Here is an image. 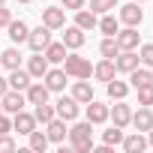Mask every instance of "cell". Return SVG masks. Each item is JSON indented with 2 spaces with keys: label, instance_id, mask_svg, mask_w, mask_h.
Instances as JSON below:
<instances>
[{
  "label": "cell",
  "instance_id": "cell-1",
  "mask_svg": "<svg viewBox=\"0 0 153 153\" xmlns=\"http://www.w3.org/2000/svg\"><path fill=\"white\" fill-rule=\"evenodd\" d=\"M69 147L75 153H90L93 150V123L84 120V123H72L69 126Z\"/></svg>",
  "mask_w": 153,
  "mask_h": 153
},
{
  "label": "cell",
  "instance_id": "cell-2",
  "mask_svg": "<svg viewBox=\"0 0 153 153\" xmlns=\"http://www.w3.org/2000/svg\"><path fill=\"white\" fill-rule=\"evenodd\" d=\"M63 72L69 75V78H90V75H93V66H90V60L81 57V54H66Z\"/></svg>",
  "mask_w": 153,
  "mask_h": 153
},
{
  "label": "cell",
  "instance_id": "cell-3",
  "mask_svg": "<svg viewBox=\"0 0 153 153\" xmlns=\"http://www.w3.org/2000/svg\"><path fill=\"white\" fill-rule=\"evenodd\" d=\"M120 9V24H126V27H138L141 21H144V9H141V3H135V0H132V3H126V6H117Z\"/></svg>",
  "mask_w": 153,
  "mask_h": 153
},
{
  "label": "cell",
  "instance_id": "cell-4",
  "mask_svg": "<svg viewBox=\"0 0 153 153\" xmlns=\"http://www.w3.org/2000/svg\"><path fill=\"white\" fill-rule=\"evenodd\" d=\"M0 105H3V114H15L27 105V96L21 90H6L3 96H0Z\"/></svg>",
  "mask_w": 153,
  "mask_h": 153
},
{
  "label": "cell",
  "instance_id": "cell-5",
  "mask_svg": "<svg viewBox=\"0 0 153 153\" xmlns=\"http://www.w3.org/2000/svg\"><path fill=\"white\" fill-rule=\"evenodd\" d=\"M42 24L51 27V30H63V27H66V9H60V6H45V9H42Z\"/></svg>",
  "mask_w": 153,
  "mask_h": 153
},
{
  "label": "cell",
  "instance_id": "cell-6",
  "mask_svg": "<svg viewBox=\"0 0 153 153\" xmlns=\"http://www.w3.org/2000/svg\"><path fill=\"white\" fill-rule=\"evenodd\" d=\"M48 42H51V27H45V24H39V27H33V30L27 33V45H30V51H45Z\"/></svg>",
  "mask_w": 153,
  "mask_h": 153
},
{
  "label": "cell",
  "instance_id": "cell-7",
  "mask_svg": "<svg viewBox=\"0 0 153 153\" xmlns=\"http://www.w3.org/2000/svg\"><path fill=\"white\" fill-rule=\"evenodd\" d=\"M24 96H27V105H39V102H48L51 90L45 87V81H42V78H36V81H30V84H27Z\"/></svg>",
  "mask_w": 153,
  "mask_h": 153
},
{
  "label": "cell",
  "instance_id": "cell-8",
  "mask_svg": "<svg viewBox=\"0 0 153 153\" xmlns=\"http://www.w3.org/2000/svg\"><path fill=\"white\" fill-rule=\"evenodd\" d=\"M108 120H111L114 126L126 129V126L132 123V108H129L123 99H117V105H114V108H108Z\"/></svg>",
  "mask_w": 153,
  "mask_h": 153
},
{
  "label": "cell",
  "instance_id": "cell-9",
  "mask_svg": "<svg viewBox=\"0 0 153 153\" xmlns=\"http://www.w3.org/2000/svg\"><path fill=\"white\" fill-rule=\"evenodd\" d=\"M114 39H117L120 51H135L138 42H141V33H138V27H123V30H117Z\"/></svg>",
  "mask_w": 153,
  "mask_h": 153
},
{
  "label": "cell",
  "instance_id": "cell-10",
  "mask_svg": "<svg viewBox=\"0 0 153 153\" xmlns=\"http://www.w3.org/2000/svg\"><path fill=\"white\" fill-rule=\"evenodd\" d=\"M66 78H69V75H66L63 69H51V66H48V72L42 75V81H45V87H48L51 93H63V90H66Z\"/></svg>",
  "mask_w": 153,
  "mask_h": 153
},
{
  "label": "cell",
  "instance_id": "cell-11",
  "mask_svg": "<svg viewBox=\"0 0 153 153\" xmlns=\"http://www.w3.org/2000/svg\"><path fill=\"white\" fill-rule=\"evenodd\" d=\"M54 111H57V117H63L66 123H72L75 117H78V102H75L72 96H60L54 102Z\"/></svg>",
  "mask_w": 153,
  "mask_h": 153
},
{
  "label": "cell",
  "instance_id": "cell-12",
  "mask_svg": "<svg viewBox=\"0 0 153 153\" xmlns=\"http://www.w3.org/2000/svg\"><path fill=\"white\" fill-rule=\"evenodd\" d=\"M12 129H15L18 135H30V132L36 129V117H33V114H27V111L21 108V111H15V114H12Z\"/></svg>",
  "mask_w": 153,
  "mask_h": 153
},
{
  "label": "cell",
  "instance_id": "cell-13",
  "mask_svg": "<svg viewBox=\"0 0 153 153\" xmlns=\"http://www.w3.org/2000/svg\"><path fill=\"white\" fill-rule=\"evenodd\" d=\"M78 105H87L90 99H93V84L87 81V78H75V84H72V93H69Z\"/></svg>",
  "mask_w": 153,
  "mask_h": 153
},
{
  "label": "cell",
  "instance_id": "cell-14",
  "mask_svg": "<svg viewBox=\"0 0 153 153\" xmlns=\"http://www.w3.org/2000/svg\"><path fill=\"white\" fill-rule=\"evenodd\" d=\"M66 120L63 117H54V120H48L45 123V135H48V141H54V144H63L66 141Z\"/></svg>",
  "mask_w": 153,
  "mask_h": 153
},
{
  "label": "cell",
  "instance_id": "cell-15",
  "mask_svg": "<svg viewBox=\"0 0 153 153\" xmlns=\"http://www.w3.org/2000/svg\"><path fill=\"white\" fill-rule=\"evenodd\" d=\"M132 126L138 132H150L153 129V111H150V105H141L138 111H132Z\"/></svg>",
  "mask_w": 153,
  "mask_h": 153
},
{
  "label": "cell",
  "instance_id": "cell-16",
  "mask_svg": "<svg viewBox=\"0 0 153 153\" xmlns=\"http://www.w3.org/2000/svg\"><path fill=\"white\" fill-rule=\"evenodd\" d=\"M48 60H45V54L42 51H33V57H27V72H30V78H42V75L48 72Z\"/></svg>",
  "mask_w": 153,
  "mask_h": 153
},
{
  "label": "cell",
  "instance_id": "cell-17",
  "mask_svg": "<svg viewBox=\"0 0 153 153\" xmlns=\"http://www.w3.org/2000/svg\"><path fill=\"white\" fill-rule=\"evenodd\" d=\"M144 84H153V72H150V66H135L132 72H129V87H144Z\"/></svg>",
  "mask_w": 153,
  "mask_h": 153
},
{
  "label": "cell",
  "instance_id": "cell-18",
  "mask_svg": "<svg viewBox=\"0 0 153 153\" xmlns=\"http://www.w3.org/2000/svg\"><path fill=\"white\" fill-rule=\"evenodd\" d=\"M6 81H9V90H21V93H24L27 84H30L33 78H30V72H27V69L18 66V69H9V78H6Z\"/></svg>",
  "mask_w": 153,
  "mask_h": 153
},
{
  "label": "cell",
  "instance_id": "cell-19",
  "mask_svg": "<svg viewBox=\"0 0 153 153\" xmlns=\"http://www.w3.org/2000/svg\"><path fill=\"white\" fill-rule=\"evenodd\" d=\"M84 39H87V36H84V30H81V27H75V24H72V27H66V33H63V45H66L69 51H78V48L84 45Z\"/></svg>",
  "mask_w": 153,
  "mask_h": 153
},
{
  "label": "cell",
  "instance_id": "cell-20",
  "mask_svg": "<svg viewBox=\"0 0 153 153\" xmlns=\"http://www.w3.org/2000/svg\"><path fill=\"white\" fill-rule=\"evenodd\" d=\"M114 75H117V66H114V60H108V57H102L96 66H93V78H99V81H111L114 78Z\"/></svg>",
  "mask_w": 153,
  "mask_h": 153
},
{
  "label": "cell",
  "instance_id": "cell-21",
  "mask_svg": "<svg viewBox=\"0 0 153 153\" xmlns=\"http://www.w3.org/2000/svg\"><path fill=\"white\" fill-rule=\"evenodd\" d=\"M138 63H141V60H138V54H135V51H120V54L114 57V66H117V72H126V75H129V72H132Z\"/></svg>",
  "mask_w": 153,
  "mask_h": 153
},
{
  "label": "cell",
  "instance_id": "cell-22",
  "mask_svg": "<svg viewBox=\"0 0 153 153\" xmlns=\"http://www.w3.org/2000/svg\"><path fill=\"white\" fill-rule=\"evenodd\" d=\"M87 120H90L93 126L105 123V120H108V105H102V102L90 99V102H87Z\"/></svg>",
  "mask_w": 153,
  "mask_h": 153
},
{
  "label": "cell",
  "instance_id": "cell-23",
  "mask_svg": "<svg viewBox=\"0 0 153 153\" xmlns=\"http://www.w3.org/2000/svg\"><path fill=\"white\" fill-rule=\"evenodd\" d=\"M9 39H12V45H21V42H27V33H30V27H27V21H9Z\"/></svg>",
  "mask_w": 153,
  "mask_h": 153
},
{
  "label": "cell",
  "instance_id": "cell-24",
  "mask_svg": "<svg viewBox=\"0 0 153 153\" xmlns=\"http://www.w3.org/2000/svg\"><path fill=\"white\" fill-rule=\"evenodd\" d=\"M42 54H45V60H48V63H63V60H66V54H69V48H66L63 42H48Z\"/></svg>",
  "mask_w": 153,
  "mask_h": 153
},
{
  "label": "cell",
  "instance_id": "cell-25",
  "mask_svg": "<svg viewBox=\"0 0 153 153\" xmlns=\"http://www.w3.org/2000/svg\"><path fill=\"white\" fill-rule=\"evenodd\" d=\"M123 150L126 153H141V150H147V138L141 135V132H135V135H123Z\"/></svg>",
  "mask_w": 153,
  "mask_h": 153
},
{
  "label": "cell",
  "instance_id": "cell-26",
  "mask_svg": "<svg viewBox=\"0 0 153 153\" xmlns=\"http://www.w3.org/2000/svg\"><path fill=\"white\" fill-rule=\"evenodd\" d=\"M96 24H99L96 12H90V9H78V12H75V27H81L84 33H87V30H93Z\"/></svg>",
  "mask_w": 153,
  "mask_h": 153
},
{
  "label": "cell",
  "instance_id": "cell-27",
  "mask_svg": "<svg viewBox=\"0 0 153 153\" xmlns=\"http://www.w3.org/2000/svg\"><path fill=\"white\" fill-rule=\"evenodd\" d=\"M21 60H24V57H21V51H18L15 45H9L3 54H0V66H3V69H18Z\"/></svg>",
  "mask_w": 153,
  "mask_h": 153
},
{
  "label": "cell",
  "instance_id": "cell-28",
  "mask_svg": "<svg viewBox=\"0 0 153 153\" xmlns=\"http://www.w3.org/2000/svg\"><path fill=\"white\" fill-rule=\"evenodd\" d=\"M48 144H51V141H48V135H45L42 129H33V132L27 135V147H30V150H36V153H45V150H48Z\"/></svg>",
  "mask_w": 153,
  "mask_h": 153
},
{
  "label": "cell",
  "instance_id": "cell-29",
  "mask_svg": "<svg viewBox=\"0 0 153 153\" xmlns=\"http://www.w3.org/2000/svg\"><path fill=\"white\" fill-rule=\"evenodd\" d=\"M105 36H117V30H120V18H114L111 12H105L102 18H99V24H96Z\"/></svg>",
  "mask_w": 153,
  "mask_h": 153
},
{
  "label": "cell",
  "instance_id": "cell-30",
  "mask_svg": "<svg viewBox=\"0 0 153 153\" xmlns=\"http://www.w3.org/2000/svg\"><path fill=\"white\" fill-rule=\"evenodd\" d=\"M33 117H36V123H48V120H54L57 117V111H54V105H48V102H39V105H33Z\"/></svg>",
  "mask_w": 153,
  "mask_h": 153
},
{
  "label": "cell",
  "instance_id": "cell-31",
  "mask_svg": "<svg viewBox=\"0 0 153 153\" xmlns=\"http://www.w3.org/2000/svg\"><path fill=\"white\" fill-rule=\"evenodd\" d=\"M99 54H102V57H108V60H114V57L120 54V45H117V39H114V36H105V39L99 42Z\"/></svg>",
  "mask_w": 153,
  "mask_h": 153
},
{
  "label": "cell",
  "instance_id": "cell-32",
  "mask_svg": "<svg viewBox=\"0 0 153 153\" xmlns=\"http://www.w3.org/2000/svg\"><path fill=\"white\" fill-rule=\"evenodd\" d=\"M126 93H129V84L126 81H117V78H111L108 81V96L117 102V99H126Z\"/></svg>",
  "mask_w": 153,
  "mask_h": 153
},
{
  "label": "cell",
  "instance_id": "cell-33",
  "mask_svg": "<svg viewBox=\"0 0 153 153\" xmlns=\"http://www.w3.org/2000/svg\"><path fill=\"white\" fill-rule=\"evenodd\" d=\"M111 9H117V0H90V12H96V15H105Z\"/></svg>",
  "mask_w": 153,
  "mask_h": 153
},
{
  "label": "cell",
  "instance_id": "cell-34",
  "mask_svg": "<svg viewBox=\"0 0 153 153\" xmlns=\"http://www.w3.org/2000/svg\"><path fill=\"white\" fill-rule=\"evenodd\" d=\"M120 141H123V129H120V126H111V129L102 132V144H111V147H114V144H120Z\"/></svg>",
  "mask_w": 153,
  "mask_h": 153
},
{
  "label": "cell",
  "instance_id": "cell-35",
  "mask_svg": "<svg viewBox=\"0 0 153 153\" xmlns=\"http://www.w3.org/2000/svg\"><path fill=\"white\" fill-rule=\"evenodd\" d=\"M138 60H141V66H150V69H153V42L138 48Z\"/></svg>",
  "mask_w": 153,
  "mask_h": 153
},
{
  "label": "cell",
  "instance_id": "cell-36",
  "mask_svg": "<svg viewBox=\"0 0 153 153\" xmlns=\"http://www.w3.org/2000/svg\"><path fill=\"white\" fill-rule=\"evenodd\" d=\"M138 105H153V84L138 87Z\"/></svg>",
  "mask_w": 153,
  "mask_h": 153
},
{
  "label": "cell",
  "instance_id": "cell-37",
  "mask_svg": "<svg viewBox=\"0 0 153 153\" xmlns=\"http://www.w3.org/2000/svg\"><path fill=\"white\" fill-rule=\"evenodd\" d=\"M9 150H15V138H9L6 132V135H0V153H9Z\"/></svg>",
  "mask_w": 153,
  "mask_h": 153
},
{
  "label": "cell",
  "instance_id": "cell-38",
  "mask_svg": "<svg viewBox=\"0 0 153 153\" xmlns=\"http://www.w3.org/2000/svg\"><path fill=\"white\" fill-rule=\"evenodd\" d=\"M9 21H12V9L0 6V27H9Z\"/></svg>",
  "mask_w": 153,
  "mask_h": 153
},
{
  "label": "cell",
  "instance_id": "cell-39",
  "mask_svg": "<svg viewBox=\"0 0 153 153\" xmlns=\"http://www.w3.org/2000/svg\"><path fill=\"white\" fill-rule=\"evenodd\" d=\"M63 9H72V12H78V9H84V0H63Z\"/></svg>",
  "mask_w": 153,
  "mask_h": 153
},
{
  "label": "cell",
  "instance_id": "cell-40",
  "mask_svg": "<svg viewBox=\"0 0 153 153\" xmlns=\"http://www.w3.org/2000/svg\"><path fill=\"white\" fill-rule=\"evenodd\" d=\"M6 132H12V120L6 114H0V135H6Z\"/></svg>",
  "mask_w": 153,
  "mask_h": 153
},
{
  "label": "cell",
  "instance_id": "cell-41",
  "mask_svg": "<svg viewBox=\"0 0 153 153\" xmlns=\"http://www.w3.org/2000/svg\"><path fill=\"white\" fill-rule=\"evenodd\" d=\"M6 90H9V81H6V78H3V75H0V96H3V93H6Z\"/></svg>",
  "mask_w": 153,
  "mask_h": 153
},
{
  "label": "cell",
  "instance_id": "cell-42",
  "mask_svg": "<svg viewBox=\"0 0 153 153\" xmlns=\"http://www.w3.org/2000/svg\"><path fill=\"white\" fill-rule=\"evenodd\" d=\"M147 147H153V129L147 132Z\"/></svg>",
  "mask_w": 153,
  "mask_h": 153
},
{
  "label": "cell",
  "instance_id": "cell-43",
  "mask_svg": "<svg viewBox=\"0 0 153 153\" xmlns=\"http://www.w3.org/2000/svg\"><path fill=\"white\" fill-rule=\"evenodd\" d=\"M18 3H33V0H18Z\"/></svg>",
  "mask_w": 153,
  "mask_h": 153
},
{
  "label": "cell",
  "instance_id": "cell-44",
  "mask_svg": "<svg viewBox=\"0 0 153 153\" xmlns=\"http://www.w3.org/2000/svg\"><path fill=\"white\" fill-rule=\"evenodd\" d=\"M135 3H147V0H135Z\"/></svg>",
  "mask_w": 153,
  "mask_h": 153
},
{
  "label": "cell",
  "instance_id": "cell-45",
  "mask_svg": "<svg viewBox=\"0 0 153 153\" xmlns=\"http://www.w3.org/2000/svg\"><path fill=\"white\" fill-rule=\"evenodd\" d=\"M3 3H6V0H0V6H3Z\"/></svg>",
  "mask_w": 153,
  "mask_h": 153
},
{
  "label": "cell",
  "instance_id": "cell-46",
  "mask_svg": "<svg viewBox=\"0 0 153 153\" xmlns=\"http://www.w3.org/2000/svg\"><path fill=\"white\" fill-rule=\"evenodd\" d=\"M0 114H3V105H0Z\"/></svg>",
  "mask_w": 153,
  "mask_h": 153
}]
</instances>
